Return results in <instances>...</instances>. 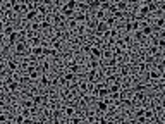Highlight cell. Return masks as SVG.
I'll list each match as a JSON object with an SVG mask.
<instances>
[{"label":"cell","instance_id":"cell-1","mask_svg":"<svg viewBox=\"0 0 165 124\" xmlns=\"http://www.w3.org/2000/svg\"><path fill=\"white\" fill-rule=\"evenodd\" d=\"M155 9H157L155 2H153V4H141L140 7H138V17H140V19H146L148 16L155 11Z\"/></svg>","mask_w":165,"mask_h":124},{"label":"cell","instance_id":"cell-2","mask_svg":"<svg viewBox=\"0 0 165 124\" xmlns=\"http://www.w3.org/2000/svg\"><path fill=\"white\" fill-rule=\"evenodd\" d=\"M14 50L17 55H26V53H30V43L26 40H17L14 43Z\"/></svg>","mask_w":165,"mask_h":124},{"label":"cell","instance_id":"cell-3","mask_svg":"<svg viewBox=\"0 0 165 124\" xmlns=\"http://www.w3.org/2000/svg\"><path fill=\"white\" fill-rule=\"evenodd\" d=\"M162 78H165V74H160L157 67H150V71H148V79H150L151 83H155V81H160Z\"/></svg>","mask_w":165,"mask_h":124},{"label":"cell","instance_id":"cell-4","mask_svg":"<svg viewBox=\"0 0 165 124\" xmlns=\"http://www.w3.org/2000/svg\"><path fill=\"white\" fill-rule=\"evenodd\" d=\"M89 57H93V59H102V47L100 45H89V52H88Z\"/></svg>","mask_w":165,"mask_h":124},{"label":"cell","instance_id":"cell-5","mask_svg":"<svg viewBox=\"0 0 165 124\" xmlns=\"http://www.w3.org/2000/svg\"><path fill=\"white\" fill-rule=\"evenodd\" d=\"M110 28H108V24L105 23V21H98L96 23V26H95V34H98V36H102L103 33H107Z\"/></svg>","mask_w":165,"mask_h":124},{"label":"cell","instance_id":"cell-6","mask_svg":"<svg viewBox=\"0 0 165 124\" xmlns=\"http://www.w3.org/2000/svg\"><path fill=\"white\" fill-rule=\"evenodd\" d=\"M131 102L136 103V105H140V103L146 102V91H134V97H132Z\"/></svg>","mask_w":165,"mask_h":124},{"label":"cell","instance_id":"cell-7","mask_svg":"<svg viewBox=\"0 0 165 124\" xmlns=\"http://www.w3.org/2000/svg\"><path fill=\"white\" fill-rule=\"evenodd\" d=\"M67 71L69 72H74V74H79L81 72V64L79 62H77V60H69V62H67Z\"/></svg>","mask_w":165,"mask_h":124},{"label":"cell","instance_id":"cell-8","mask_svg":"<svg viewBox=\"0 0 165 124\" xmlns=\"http://www.w3.org/2000/svg\"><path fill=\"white\" fill-rule=\"evenodd\" d=\"M64 23H66V17H64L60 12H55V14L52 16V24H53V26H64Z\"/></svg>","mask_w":165,"mask_h":124},{"label":"cell","instance_id":"cell-9","mask_svg":"<svg viewBox=\"0 0 165 124\" xmlns=\"http://www.w3.org/2000/svg\"><path fill=\"white\" fill-rule=\"evenodd\" d=\"M30 53L33 57H40V59H43V45H34V47H30Z\"/></svg>","mask_w":165,"mask_h":124},{"label":"cell","instance_id":"cell-10","mask_svg":"<svg viewBox=\"0 0 165 124\" xmlns=\"http://www.w3.org/2000/svg\"><path fill=\"white\" fill-rule=\"evenodd\" d=\"M140 30H141V33H143L144 36H153V34H155V28H153V26H150V24H146V23L141 24Z\"/></svg>","mask_w":165,"mask_h":124},{"label":"cell","instance_id":"cell-11","mask_svg":"<svg viewBox=\"0 0 165 124\" xmlns=\"http://www.w3.org/2000/svg\"><path fill=\"white\" fill-rule=\"evenodd\" d=\"M77 76H79V74H74V72H69V71H67L66 74L62 76V78H64V81H66V85H71V83H76V81H77Z\"/></svg>","mask_w":165,"mask_h":124},{"label":"cell","instance_id":"cell-12","mask_svg":"<svg viewBox=\"0 0 165 124\" xmlns=\"http://www.w3.org/2000/svg\"><path fill=\"white\" fill-rule=\"evenodd\" d=\"M60 14H62L66 19H71V17H74L76 11H72V9H69V7H66V5H62V7H60Z\"/></svg>","mask_w":165,"mask_h":124},{"label":"cell","instance_id":"cell-13","mask_svg":"<svg viewBox=\"0 0 165 124\" xmlns=\"http://www.w3.org/2000/svg\"><path fill=\"white\" fill-rule=\"evenodd\" d=\"M38 79H40V86H43V88H48V86L52 85V79L48 78V74H47V72H43V74H41Z\"/></svg>","mask_w":165,"mask_h":124},{"label":"cell","instance_id":"cell-14","mask_svg":"<svg viewBox=\"0 0 165 124\" xmlns=\"http://www.w3.org/2000/svg\"><path fill=\"white\" fill-rule=\"evenodd\" d=\"M110 57H114V52H112V47L105 45V47H103V48H102V59L108 60Z\"/></svg>","mask_w":165,"mask_h":124},{"label":"cell","instance_id":"cell-15","mask_svg":"<svg viewBox=\"0 0 165 124\" xmlns=\"http://www.w3.org/2000/svg\"><path fill=\"white\" fill-rule=\"evenodd\" d=\"M77 93L81 95L88 93V81H77Z\"/></svg>","mask_w":165,"mask_h":124},{"label":"cell","instance_id":"cell-16","mask_svg":"<svg viewBox=\"0 0 165 124\" xmlns=\"http://www.w3.org/2000/svg\"><path fill=\"white\" fill-rule=\"evenodd\" d=\"M74 114H76V107L72 105V103H71V105H67L66 109H64V116H66V122H67V119H69V117H72Z\"/></svg>","mask_w":165,"mask_h":124},{"label":"cell","instance_id":"cell-17","mask_svg":"<svg viewBox=\"0 0 165 124\" xmlns=\"http://www.w3.org/2000/svg\"><path fill=\"white\" fill-rule=\"evenodd\" d=\"M7 69H9L11 72H16V71L19 69V62H17L16 59H9V60H7Z\"/></svg>","mask_w":165,"mask_h":124},{"label":"cell","instance_id":"cell-18","mask_svg":"<svg viewBox=\"0 0 165 124\" xmlns=\"http://www.w3.org/2000/svg\"><path fill=\"white\" fill-rule=\"evenodd\" d=\"M98 76H100L98 69H89V71H88V81L89 83H95L96 79H98Z\"/></svg>","mask_w":165,"mask_h":124},{"label":"cell","instance_id":"cell-19","mask_svg":"<svg viewBox=\"0 0 165 124\" xmlns=\"http://www.w3.org/2000/svg\"><path fill=\"white\" fill-rule=\"evenodd\" d=\"M34 9H36L38 16H40V17H41V19H43V17H45V16H47V14H48V9H47V5H45V4H41V5H36V7H34Z\"/></svg>","mask_w":165,"mask_h":124},{"label":"cell","instance_id":"cell-20","mask_svg":"<svg viewBox=\"0 0 165 124\" xmlns=\"http://www.w3.org/2000/svg\"><path fill=\"white\" fill-rule=\"evenodd\" d=\"M34 19H38V12H36V9L26 11V21H34Z\"/></svg>","mask_w":165,"mask_h":124},{"label":"cell","instance_id":"cell-21","mask_svg":"<svg viewBox=\"0 0 165 124\" xmlns=\"http://www.w3.org/2000/svg\"><path fill=\"white\" fill-rule=\"evenodd\" d=\"M144 117H146L148 122H151V121H155L157 114H155V110H153V109H144Z\"/></svg>","mask_w":165,"mask_h":124},{"label":"cell","instance_id":"cell-22","mask_svg":"<svg viewBox=\"0 0 165 124\" xmlns=\"http://www.w3.org/2000/svg\"><path fill=\"white\" fill-rule=\"evenodd\" d=\"M153 28H157V30H163L165 28V19H163V16H158L157 19H155V26Z\"/></svg>","mask_w":165,"mask_h":124},{"label":"cell","instance_id":"cell-23","mask_svg":"<svg viewBox=\"0 0 165 124\" xmlns=\"http://www.w3.org/2000/svg\"><path fill=\"white\" fill-rule=\"evenodd\" d=\"M40 16H38V19H34V21H31V24H30V28H31V31L33 33H38L40 31Z\"/></svg>","mask_w":165,"mask_h":124},{"label":"cell","instance_id":"cell-24","mask_svg":"<svg viewBox=\"0 0 165 124\" xmlns=\"http://www.w3.org/2000/svg\"><path fill=\"white\" fill-rule=\"evenodd\" d=\"M112 52H114V57H117V59L124 55V48L119 47V45H112Z\"/></svg>","mask_w":165,"mask_h":124},{"label":"cell","instance_id":"cell-25","mask_svg":"<svg viewBox=\"0 0 165 124\" xmlns=\"http://www.w3.org/2000/svg\"><path fill=\"white\" fill-rule=\"evenodd\" d=\"M31 47H34V45H41V38L38 36V34H31L30 36V41H28Z\"/></svg>","mask_w":165,"mask_h":124},{"label":"cell","instance_id":"cell-26","mask_svg":"<svg viewBox=\"0 0 165 124\" xmlns=\"http://www.w3.org/2000/svg\"><path fill=\"white\" fill-rule=\"evenodd\" d=\"M62 47H64L62 41L57 40V38H53V41H52V48H53L55 52H60V50H62Z\"/></svg>","mask_w":165,"mask_h":124},{"label":"cell","instance_id":"cell-27","mask_svg":"<svg viewBox=\"0 0 165 124\" xmlns=\"http://www.w3.org/2000/svg\"><path fill=\"white\" fill-rule=\"evenodd\" d=\"M105 16H107V12L103 11V9H96V11H95V19H96V21H103Z\"/></svg>","mask_w":165,"mask_h":124},{"label":"cell","instance_id":"cell-28","mask_svg":"<svg viewBox=\"0 0 165 124\" xmlns=\"http://www.w3.org/2000/svg\"><path fill=\"white\" fill-rule=\"evenodd\" d=\"M74 19H76L77 23H86L88 21V16L85 12H79V14H74Z\"/></svg>","mask_w":165,"mask_h":124},{"label":"cell","instance_id":"cell-29","mask_svg":"<svg viewBox=\"0 0 165 124\" xmlns=\"http://www.w3.org/2000/svg\"><path fill=\"white\" fill-rule=\"evenodd\" d=\"M83 121H85V117L76 116V114H74L72 117H69V119H67V122H72V124H81V122H83Z\"/></svg>","mask_w":165,"mask_h":124},{"label":"cell","instance_id":"cell-30","mask_svg":"<svg viewBox=\"0 0 165 124\" xmlns=\"http://www.w3.org/2000/svg\"><path fill=\"white\" fill-rule=\"evenodd\" d=\"M16 41H17V33H16V31H14V33H11V34H7V43H9V45L14 47Z\"/></svg>","mask_w":165,"mask_h":124},{"label":"cell","instance_id":"cell-31","mask_svg":"<svg viewBox=\"0 0 165 124\" xmlns=\"http://www.w3.org/2000/svg\"><path fill=\"white\" fill-rule=\"evenodd\" d=\"M9 122L22 124V122H24V116H22V114H17V116H16V117H11V119H9Z\"/></svg>","mask_w":165,"mask_h":124},{"label":"cell","instance_id":"cell-32","mask_svg":"<svg viewBox=\"0 0 165 124\" xmlns=\"http://www.w3.org/2000/svg\"><path fill=\"white\" fill-rule=\"evenodd\" d=\"M88 5L93 9V11H96V9H100L102 2H100V0H88Z\"/></svg>","mask_w":165,"mask_h":124},{"label":"cell","instance_id":"cell-33","mask_svg":"<svg viewBox=\"0 0 165 124\" xmlns=\"http://www.w3.org/2000/svg\"><path fill=\"white\" fill-rule=\"evenodd\" d=\"M67 26H69V30H76V28L79 26V23H77L74 17H71L69 21H67Z\"/></svg>","mask_w":165,"mask_h":124},{"label":"cell","instance_id":"cell-34","mask_svg":"<svg viewBox=\"0 0 165 124\" xmlns=\"http://www.w3.org/2000/svg\"><path fill=\"white\" fill-rule=\"evenodd\" d=\"M64 5H66V7H69V9H72V11H76V9H77V0H67Z\"/></svg>","mask_w":165,"mask_h":124},{"label":"cell","instance_id":"cell-35","mask_svg":"<svg viewBox=\"0 0 165 124\" xmlns=\"http://www.w3.org/2000/svg\"><path fill=\"white\" fill-rule=\"evenodd\" d=\"M89 69H98V66H100V62H98V59H93V57H89Z\"/></svg>","mask_w":165,"mask_h":124},{"label":"cell","instance_id":"cell-36","mask_svg":"<svg viewBox=\"0 0 165 124\" xmlns=\"http://www.w3.org/2000/svg\"><path fill=\"white\" fill-rule=\"evenodd\" d=\"M14 26H11V24H7V26H4V30H2V34H11L14 33Z\"/></svg>","mask_w":165,"mask_h":124},{"label":"cell","instance_id":"cell-37","mask_svg":"<svg viewBox=\"0 0 165 124\" xmlns=\"http://www.w3.org/2000/svg\"><path fill=\"white\" fill-rule=\"evenodd\" d=\"M115 5H117L119 11H124V9L127 7V2H126V0H119V2H115Z\"/></svg>","mask_w":165,"mask_h":124},{"label":"cell","instance_id":"cell-38","mask_svg":"<svg viewBox=\"0 0 165 124\" xmlns=\"http://www.w3.org/2000/svg\"><path fill=\"white\" fill-rule=\"evenodd\" d=\"M124 31H126V33H132V24H131V21H124Z\"/></svg>","mask_w":165,"mask_h":124},{"label":"cell","instance_id":"cell-39","mask_svg":"<svg viewBox=\"0 0 165 124\" xmlns=\"http://www.w3.org/2000/svg\"><path fill=\"white\" fill-rule=\"evenodd\" d=\"M134 38H136V40H138V41H143L144 40V38H146V36H144V34L143 33H141V30H138V31H134Z\"/></svg>","mask_w":165,"mask_h":124},{"label":"cell","instance_id":"cell-40","mask_svg":"<svg viewBox=\"0 0 165 124\" xmlns=\"http://www.w3.org/2000/svg\"><path fill=\"white\" fill-rule=\"evenodd\" d=\"M88 122H100V117H96L95 114H88Z\"/></svg>","mask_w":165,"mask_h":124},{"label":"cell","instance_id":"cell-41","mask_svg":"<svg viewBox=\"0 0 165 124\" xmlns=\"http://www.w3.org/2000/svg\"><path fill=\"white\" fill-rule=\"evenodd\" d=\"M112 17H114V19H124V12L117 9V11H115L114 14H112Z\"/></svg>","mask_w":165,"mask_h":124},{"label":"cell","instance_id":"cell-42","mask_svg":"<svg viewBox=\"0 0 165 124\" xmlns=\"http://www.w3.org/2000/svg\"><path fill=\"white\" fill-rule=\"evenodd\" d=\"M131 24H132V31H138L141 28V23L138 21V19H134V21H131Z\"/></svg>","mask_w":165,"mask_h":124},{"label":"cell","instance_id":"cell-43","mask_svg":"<svg viewBox=\"0 0 165 124\" xmlns=\"http://www.w3.org/2000/svg\"><path fill=\"white\" fill-rule=\"evenodd\" d=\"M16 33H17V40H26V36H28L24 30H21V31H16Z\"/></svg>","mask_w":165,"mask_h":124},{"label":"cell","instance_id":"cell-44","mask_svg":"<svg viewBox=\"0 0 165 124\" xmlns=\"http://www.w3.org/2000/svg\"><path fill=\"white\" fill-rule=\"evenodd\" d=\"M146 85H141V83H140V85H136V86H134V91H146Z\"/></svg>","mask_w":165,"mask_h":124},{"label":"cell","instance_id":"cell-45","mask_svg":"<svg viewBox=\"0 0 165 124\" xmlns=\"http://www.w3.org/2000/svg\"><path fill=\"white\" fill-rule=\"evenodd\" d=\"M134 116L138 117V116H144V107H138L136 109V112H134Z\"/></svg>","mask_w":165,"mask_h":124},{"label":"cell","instance_id":"cell-46","mask_svg":"<svg viewBox=\"0 0 165 124\" xmlns=\"http://www.w3.org/2000/svg\"><path fill=\"white\" fill-rule=\"evenodd\" d=\"M41 69H43V72H48V71H50V64L43 60V62H41Z\"/></svg>","mask_w":165,"mask_h":124},{"label":"cell","instance_id":"cell-47","mask_svg":"<svg viewBox=\"0 0 165 124\" xmlns=\"http://www.w3.org/2000/svg\"><path fill=\"white\" fill-rule=\"evenodd\" d=\"M129 74V67L127 66H122L121 67V76H127Z\"/></svg>","mask_w":165,"mask_h":124},{"label":"cell","instance_id":"cell-48","mask_svg":"<svg viewBox=\"0 0 165 124\" xmlns=\"http://www.w3.org/2000/svg\"><path fill=\"white\" fill-rule=\"evenodd\" d=\"M136 122L144 124V122H148V121H146V117H144V116H138V117H136Z\"/></svg>","mask_w":165,"mask_h":124},{"label":"cell","instance_id":"cell-49","mask_svg":"<svg viewBox=\"0 0 165 124\" xmlns=\"http://www.w3.org/2000/svg\"><path fill=\"white\" fill-rule=\"evenodd\" d=\"M9 4H11V5H16V4H22V0H9Z\"/></svg>","mask_w":165,"mask_h":124},{"label":"cell","instance_id":"cell-50","mask_svg":"<svg viewBox=\"0 0 165 124\" xmlns=\"http://www.w3.org/2000/svg\"><path fill=\"white\" fill-rule=\"evenodd\" d=\"M129 4H138V5H140L141 0H129Z\"/></svg>","mask_w":165,"mask_h":124},{"label":"cell","instance_id":"cell-51","mask_svg":"<svg viewBox=\"0 0 165 124\" xmlns=\"http://www.w3.org/2000/svg\"><path fill=\"white\" fill-rule=\"evenodd\" d=\"M110 2H112V4H115V2H119V0H110Z\"/></svg>","mask_w":165,"mask_h":124},{"label":"cell","instance_id":"cell-52","mask_svg":"<svg viewBox=\"0 0 165 124\" xmlns=\"http://www.w3.org/2000/svg\"><path fill=\"white\" fill-rule=\"evenodd\" d=\"M22 2H33V0H22Z\"/></svg>","mask_w":165,"mask_h":124},{"label":"cell","instance_id":"cell-53","mask_svg":"<svg viewBox=\"0 0 165 124\" xmlns=\"http://www.w3.org/2000/svg\"><path fill=\"white\" fill-rule=\"evenodd\" d=\"M0 23H2V17H0Z\"/></svg>","mask_w":165,"mask_h":124}]
</instances>
